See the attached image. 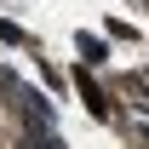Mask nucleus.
Instances as JSON below:
<instances>
[{"label": "nucleus", "mask_w": 149, "mask_h": 149, "mask_svg": "<svg viewBox=\"0 0 149 149\" xmlns=\"http://www.w3.org/2000/svg\"><path fill=\"white\" fill-rule=\"evenodd\" d=\"M74 86H80V97H86V109H92V115H103V120H109V97H103V92H97V86H92V80H86V69L74 74Z\"/></svg>", "instance_id": "f257e3e1"}, {"label": "nucleus", "mask_w": 149, "mask_h": 149, "mask_svg": "<svg viewBox=\"0 0 149 149\" xmlns=\"http://www.w3.org/2000/svg\"><path fill=\"white\" fill-rule=\"evenodd\" d=\"M0 149H17V115L6 97H0Z\"/></svg>", "instance_id": "f03ea898"}, {"label": "nucleus", "mask_w": 149, "mask_h": 149, "mask_svg": "<svg viewBox=\"0 0 149 149\" xmlns=\"http://www.w3.org/2000/svg\"><path fill=\"white\" fill-rule=\"evenodd\" d=\"M80 57H86V63H103V40H97V35H80Z\"/></svg>", "instance_id": "7ed1b4c3"}, {"label": "nucleus", "mask_w": 149, "mask_h": 149, "mask_svg": "<svg viewBox=\"0 0 149 149\" xmlns=\"http://www.w3.org/2000/svg\"><path fill=\"white\" fill-rule=\"evenodd\" d=\"M0 40H12V46H29V35H23L17 23H0Z\"/></svg>", "instance_id": "20e7f679"}, {"label": "nucleus", "mask_w": 149, "mask_h": 149, "mask_svg": "<svg viewBox=\"0 0 149 149\" xmlns=\"http://www.w3.org/2000/svg\"><path fill=\"white\" fill-rule=\"evenodd\" d=\"M143 138H149V132H143Z\"/></svg>", "instance_id": "39448f33"}]
</instances>
